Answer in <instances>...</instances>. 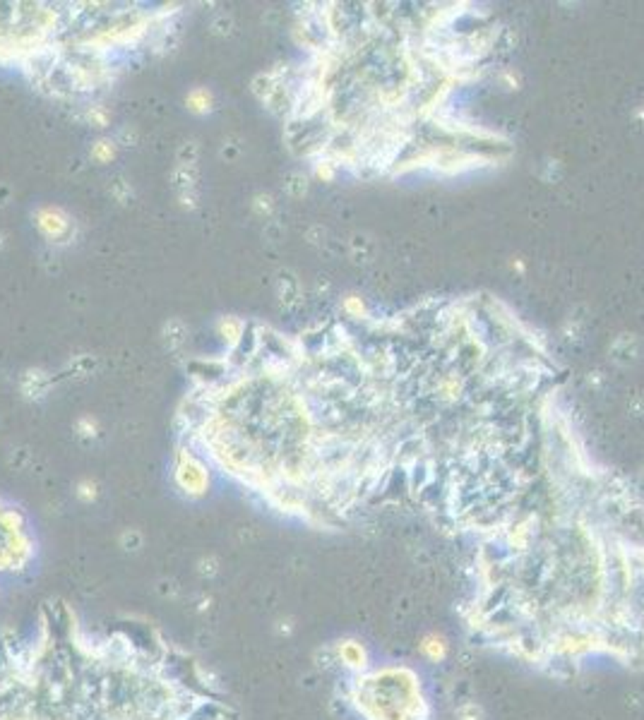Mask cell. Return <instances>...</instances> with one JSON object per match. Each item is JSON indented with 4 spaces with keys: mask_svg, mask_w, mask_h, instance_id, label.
<instances>
[{
    "mask_svg": "<svg viewBox=\"0 0 644 720\" xmlns=\"http://www.w3.org/2000/svg\"><path fill=\"white\" fill-rule=\"evenodd\" d=\"M37 224L48 238H60L63 233H68L70 228V219L63 214L60 209H41L37 216Z\"/></svg>",
    "mask_w": 644,
    "mask_h": 720,
    "instance_id": "277c9868",
    "label": "cell"
},
{
    "mask_svg": "<svg viewBox=\"0 0 644 720\" xmlns=\"http://www.w3.org/2000/svg\"><path fill=\"white\" fill-rule=\"evenodd\" d=\"M92 156L99 161H108L111 156H113V142H111V139H102V142H97V147L92 149Z\"/></svg>",
    "mask_w": 644,
    "mask_h": 720,
    "instance_id": "52a82bcc",
    "label": "cell"
},
{
    "mask_svg": "<svg viewBox=\"0 0 644 720\" xmlns=\"http://www.w3.org/2000/svg\"><path fill=\"white\" fill-rule=\"evenodd\" d=\"M87 118L92 120V123H97V128H104V125L108 123V115L102 106H92V108L87 110Z\"/></svg>",
    "mask_w": 644,
    "mask_h": 720,
    "instance_id": "ba28073f",
    "label": "cell"
},
{
    "mask_svg": "<svg viewBox=\"0 0 644 720\" xmlns=\"http://www.w3.org/2000/svg\"><path fill=\"white\" fill-rule=\"evenodd\" d=\"M39 543L29 516L17 505L0 497V576H17L32 569Z\"/></svg>",
    "mask_w": 644,
    "mask_h": 720,
    "instance_id": "7a4b0ae2",
    "label": "cell"
},
{
    "mask_svg": "<svg viewBox=\"0 0 644 720\" xmlns=\"http://www.w3.org/2000/svg\"><path fill=\"white\" fill-rule=\"evenodd\" d=\"M209 101H212V97H209V92H205V89H195V92H190V97H188L190 108L198 110V113L207 110V108H209Z\"/></svg>",
    "mask_w": 644,
    "mask_h": 720,
    "instance_id": "8992f818",
    "label": "cell"
},
{
    "mask_svg": "<svg viewBox=\"0 0 644 720\" xmlns=\"http://www.w3.org/2000/svg\"><path fill=\"white\" fill-rule=\"evenodd\" d=\"M77 495L82 497V500H94V497H97V485H94L92 480L79 483V492H77Z\"/></svg>",
    "mask_w": 644,
    "mask_h": 720,
    "instance_id": "9c48e42d",
    "label": "cell"
},
{
    "mask_svg": "<svg viewBox=\"0 0 644 720\" xmlns=\"http://www.w3.org/2000/svg\"><path fill=\"white\" fill-rule=\"evenodd\" d=\"M0 720H240L200 656L147 617H84L48 598L0 624Z\"/></svg>",
    "mask_w": 644,
    "mask_h": 720,
    "instance_id": "6da1fadb",
    "label": "cell"
},
{
    "mask_svg": "<svg viewBox=\"0 0 644 720\" xmlns=\"http://www.w3.org/2000/svg\"><path fill=\"white\" fill-rule=\"evenodd\" d=\"M173 478H176V485L188 497H202L209 487L207 461H205L193 447L188 445L178 447L173 459Z\"/></svg>",
    "mask_w": 644,
    "mask_h": 720,
    "instance_id": "3957f363",
    "label": "cell"
},
{
    "mask_svg": "<svg viewBox=\"0 0 644 720\" xmlns=\"http://www.w3.org/2000/svg\"><path fill=\"white\" fill-rule=\"evenodd\" d=\"M243 322L236 320V317H224L219 322V331L224 334V339L229 341V346H238V341L243 339Z\"/></svg>",
    "mask_w": 644,
    "mask_h": 720,
    "instance_id": "5b68a950",
    "label": "cell"
}]
</instances>
